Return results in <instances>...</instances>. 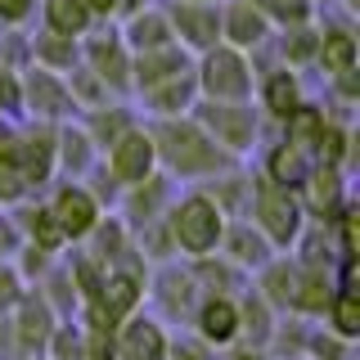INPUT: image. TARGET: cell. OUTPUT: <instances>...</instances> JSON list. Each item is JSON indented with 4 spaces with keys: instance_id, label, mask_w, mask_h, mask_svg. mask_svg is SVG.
Wrapping results in <instances>:
<instances>
[{
    "instance_id": "25",
    "label": "cell",
    "mask_w": 360,
    "mask_h": 360,
    "mask_svg": "<svg viewBox=\"0 0 360 360\" xmlns=\"http://www.w3.org/2000/svg\"><path fill=\"white\" fill-rule=\"evenodd\" d=\"M311 167H315L311 149H302V144H292V140H284V135H279V140L266 149L262 176H270L275 185H288V189H297V185H302V176H307Z\"/></svg>"
},
{
    "instance_id": "33",
    "label": "cell",
    "mask_w": 360,
    "mask_h": 360,
    "mask_svg": "<svg viewBox=\"0 0 360 360\" xmlns=\"http://www.w3.org/2000/svg\"><path fill=\"white\" fill-rule=\"evenodd\" d=\"M45 360H86V329L72 320H59L50 333V347H45Z\"/></svg>"
},
{
    "instance_id": "27",
    "label": "cell",
    "mask_w": 360,
    "mask_h": 360,
    "mask_svg": "<svg viewBox=\"0 0 360 360\" xmlns=\"http://www.w3.org/2000/svg\"><path fill=\"white\" fill-rule=\"evenodd\" d=\"M356 37L352 27H320V41H315V63L324 68V77H342L356 72Z\"/></svg>"
},
{
    "instance_id": "16",
    "label": "cell",
    "mask_w": 360,
    "mask_h": 360,
    "mask_svg": "<svg viewBox=\"0 0 360 360\" xmlns=\"http://www.w3.org/2000/svg\"><path fill=\"white\" fill-rule=\"evenodd\" d=\"M172 198H176V180L167 176V172H153V176L135 180V185H127L117 194V217H122L127 230H140V225L167 217Z\"/></svg>"
},
{
    "instance_id": "10",
    "label": "cell",
    "mask_w": 360,
    "mask_h": 360,
    "mask_svg": "<svg viewBox=\"0 0 360 360\" xmlns=\"http://www.w3.org/2000/svg\"><path fill=\"white\" fill-rule=\"evenodd\" d=\"M45 207H50V217H54V225H59V234H63L68 248L82 243L86 234L99 225V217H104L99 198L86 189V180H63V185L45 198Z\"/></svg>"
},
{
    "instance_id": "37",
    "label": "cell",
    "mask_w": 360,
    "mask_h": 360,
    "mask_svg": "<svg viewBox=\"0 0 360 360\" xmlns=\"http://www.w3.org/2000/svg\"><path fill=\"white\" fill-rule=\"evenodd\" d=\"M32 9H37V0H0V27L18 32L22 22L32 18Z\"/></svg>"
},
{
    "instance_id": "21",
    "label": "cell",
    "mask_w": 360,
    "mask_h": 360,
    "mask_svg": "<svg viewBox=\"0 0 360 360\" xmlns=\"http://www.w3.org/2000/svg\"><path fill=\"white\" fill-rule=\"evenodd\" d=\"M99 162V149L95 140L86 135L82 122H59L54 127V176H68V180H86V172Z\"/></svg>"
},
{
    "instance_id": "36",
    "label": "cell",
    "mask_w": 360,
    "mask_h": 360,
    "mask_svg": "<svg viewBox=\"0 0 360 360\" xmlns=\"http://www.w3.org/2000/svg\"><path fill=\"white\" fill-rule=\"evenodd\" d=\"M22 292H27V284H22V275L14 270V262H0V315L14 311Z\"/></svg>"
},
{
    "instance_id": "5",
    "label": "cell",
    "mask_w": 360,
    "mask_h": 360,
    "mask_svg": "<svg viewBox=\"0 0 360 360\" xmlns=\"http://www.w3.org/2000/svg\"><path fill=\"white\" fill-rule=\"evenodd\" d=\"M194 82H198V99H252L257 68L243 50L217 41L194 59Z\"/></svg>"
},
{
    "instance_id": "30",
    "label": "cell",
    "mask_w": 360,
    "mask_h": 360,
    "mask_svg": "<svg viewBox=\"0 0 360 360\" xmlns=\"http://www.w3.org/2000/svg\"><path fill=\"white\" fill-rule=\"evenodd\" d=\"M45 27L59 32V37H72L82 41L90 27H95V14L86 9V0H45Z\"/></svg>"
},
{
    "instance_id": "13",
    "label": "cell",
    "mask_w": 360,
    "mask_h": 360,
    "mask_svg": "<svg viewBox=\"0 0 360 360\" xmlns=\"http://www.w3.org/2000/svg\"><path fill=\"white\" fill-rule=\"evenodd\" d=\"M167 342H172L167 324L140 307L112 329V360H167Z\"/></svg>"
},
{
    "instance_id": "7",
    "label": "cell",
    "mask_w": 360,
    "mask_h": 360,
    "mask_svg": "<svg viewBox=\"0 0 360 360\" xmlns=\"http://www.w3.org/2000/svg\"><path fill=\"white\" fill-rule=\"evenodd\" d=\"M82 63L112 95H131V50L117 27H90L82 37Z\"/></svg>"
},
{
    "instance_id": "3",
    "label": "cell",
    "mask_w": 360,
    "mask_h": 360,
    "mask_svg": "<svg viewBox=\"0 0 360 360\" xmlns=\"http://www.w3.org/2000/svg\"><path fill=\"white\" fill-rule=\"evenodd\" d=\"M248 221L266 234L275 252H288V248L297 243L302 225H307V212H302V202H297V189L275 185L270 176L257 172L252 194H248Z\"/></svg>"
},
{
    "instance_id": "15",
    "label": "cell",
    "mask_w": 360,
    "mask_h": 360,
    "mask_svg": "<svg viewBox=\"0 0 360 360\" xmlns=\"http://www.w3.org/2000/svg\"><path fill=\"white\" fill-rule=\"evenodd\" d=\"M297 202H302V212H307V221L329 225L338 212L352 202V194H347V172L342 167H329V162H315L297 185Z\"/></svg>"
},
{
    "instance_id": "9",
    "label": "cell",
    "mask_w": 360,
    "mask_h": 360,
    "mask_svg": "<svg viewBox=\"0 0 360 360\" xmlns=\"http://www.w3.org/2000/svg\"><path fill=\"white\" fill-rule=\"evenodd\" d=\"M59 324L54 307L41 297L37 288H27L18 297V307L9 311V333H14V356L18 360H45V347H50V333Z\"/></svg>"
},
{
    "instance_id": "19",
    "label": "cell",
    "mask_w": 360,
    "mask_h": 360,
    "mask_svg": "<svg viewBox=\"0 0 360 360\" xmlns=\"http://www.w3.org/2000/svg\"><path fill=\"white\" fill-rule=\"evenodd\" d=\"M217 252L225 257V262H234L239 270H248V275H257V270L275 257V248H270V239L248 217H234V221H225V234H221Z\"/></svg>"
},
{
    "instance_id": "23",
    "label": "cell",
    "mask_w": 360,
    "mask_h": 360,
    "mask_svg": "<svg viewBox=\"0 0 360 360\" xmlns=\"http://www.w3.org/2000/svg\"><path fill=\"white\" fill-rule=\"evenodd\" d=\"M122 41H127V50L131 54H140V50H158V45H172V22H167V9H153V5H144V9H135V14L122 18Z\"/></svg>"
},
{
    "instance_id": "32",
    "label": "cell",
    "mask_w": 360,
    "mask_h": 360,
    "mask_svg": "<svg viewBox=\"0 0 360 360\" xmlns=\"http://www.w3.org/2000/svg\"><path fill=\"white\" fill-rule=\"evenodd\" d=\"M315 41H320V27L315 22H302V27H279V54H284V68H307L315 63Z\"/></svg>"
},
{
    "instance_id": "26",
    "label": "cell",
    "mask_w": 360,
    "mask_h": 360,
    "mask_svg": "<svg viewBox=\"0 0 360 360\" xmlns=\"http://www.w3.org/2000/svg\"><path fill=\"white\" fill-rule=\"evenodd\" d=\"M9 217L18 221V230H22V239H27V243L45 248V252H63V248H68V243H63V234H59V225H54V217H50V207H45V202H27V198H18Z\"/></svg>"
},
{
    "instance_id": "31",
    "label": "cell",
    "mask_w": 360,
    "mask_h": 360,
    "mask_svg": "<svg viewBox=\"0 0 360 360\" xmlns=\"http://www.w3.org/2000/svg\"><path fill=\"white\" fill-rule=\"evenodd\" d=\"M320 320H324V329H333L338 338H352V342H356V338H360V292L347 288V284H338Z\"/></svg>"
},
{
    "instance_id": "41",
    "label": "cell",
    "mask_w": 360,
    "mask_h": 360,
    "mask_svg": "<svg viewBox=\"0 0 360 360\" xmlns=\"http://www.w3.org/2000/svg\"><path fill=\"white\" fill-rule=\"evenodd\" d=\"M86 9H90V14H95V22H99V18H112V14H117V0H86Z\"/></svg>"
},
{
    "instance_id": "8",
    "label": "cell",
    "mask_w": 360,
    "mask_h": 360,
    "mask_svg": "<svg viewBox=\"0 0 360 360\" xmlns=\"http://www.w3.org/2000/svg\"><path fill=\"white\" fill-rule=\"evenodd\" d=\"M99 162H104V172L117 180L122 189L135 185V180H144V176H153V172H158V149H153L149 127H144V122L127 127L104 153H99Z\"/></svg>"
},
{
    "instance_id": "28",
    "label": "cell",
    "mask_w": 360,
    "mask_h": 360,
    "mask_svg": "<svg viewBox=\"0 0 360 360\" xmlns=\"http://www.w3.org/2000/svg\"><path fill=\"white\" fill-rule=\"evenodd\" d=\"M189 270H194V279L202 284V292H230V297H239V292L252 284V275H248V270H239L234 262H225L221 252L189 262Z\"/></svg>"
},
{
    "instance_id": "34",
    "label": "cell",
    "mask_w": 360,
    "mask_h": 360,
    "mask_svg": "<svg viewBox=\"0 0 360 360\" xmlns=\"http://www.w3.org/2000/svg\"><path fill=\"white\" fill-rule=\"evenodd\" d=\"M302 360H356V342L352 338H338L333 329H311Z\"/></svg>"
},
{
    "instance_id": "12",
    "label": "cell",
    "mask_w": 360,
    "mask_h": 360,
    "mask_svg": "<svg viewBox=\"0 0 360 360\" xmlns=\"http://www.w3.org/2000/svg\"><path fill=\"white\" fill-rule=\"evenodd\" d=\"M54 127L59 122H32V127L14 131V162L27 194H37L54 180Z\"/></svg>"
},
{
    "instance_id": "35",
    "label": "cell",
    "mask_w": 360,
    "mask_h": 360,
    "mask_svg": "<svg viewBox=\"0 0 360 360\" xmlns=\"http://www.w3.org/2000/svg\"><path fill=\"white\" fill-rule=\"evenodd\" d=\"M217 356H221V352H217V347H207L194 329L167 342V360H217Z\"/></svg>"
},
{
    "instance_id": "17",
    "label": "cell",
    "mask_w": 360,
    "mask_h": 360,
    "mask_svg": "<svg viewBox=\"0 0 360 360\" xmlns=\"http://www.w3.org/2000/svg\"><path fill=\"white\" fill-rule=\"evenodd\" d=\"M189 329L207 347H217V352L230 347V342H239V297H230V292H202Z\"/></svg>"
},
{
    "instance_id": "1",
    "label": "cell",
    "mask_w": 360,
    "mask_h": 360,
    "mask_svg": "<svg viewBox=\"0 0 360 360\" xmlns=\"http://www.w3.org/2000/svg\"><path fill=\"white\" fill-rule=\"evenodd\" d=\"M144 127H149L153 149H158V172H167L172 180L202 185V180L230 172V167L239 162V158L225 153L189 112H180V117H149Z\"/></svg>"
},
{
    "instance_id": "24",
    "label": "cell",
    "mask_w": 360,
    "mask_h": 360,
    "mask_svg": "<svg viewBox=\"0 0 360 360\" xmlns=\"http://www.w3.org/2000/svg\"><path fill=\"white\" fill-rule=\"evenodd\" d=\"M27 59L45 68V72H72L77 63H82V41H72V37H59V32H50V27H41L37 37L27 41Z\"/></svg>"
},
{
    "instance_id": "40",
    "label": "cell",
    "mask_w": 360,
    "mask_h": 360,
    "mask_svg": "<svg viewBox=\"0 0 360 360\" xmlns=\"http://www.w3.org/2000/svg\"><path fill=\"white\" fill-rule=\"evenodd\" d=\"M0 360H18L14 356V333H9V315H0Z\"/></svg>"
},
{
    "instance_id": "42",
    "label": "cell",
    "mask_w": 360,
    "mask_h": 360,
    "mask_svg": "<svg viewBox=\"0 0 360 360\" xmlns=\"http://www.w3.org/2000/svg\"><path fill=\"white\" fill-rule=\"evenodd\" d=\"M144 5H153V0H117V14L112 18H127V14H135V9H144Z\"/></svg>"
},
{
    "instance_id": "22",
    "label": "cell",
    "mask_w": 360,
    "mask_h": 360,
    "mask_svg": "<svg viewBox=\"0 0 360 360\" xmlns=\"http://www.w3.org/2000/svg\"><path fill=\"white\" fill-rule=\"evenodd\" d=\"M135 99H140V108L149 112V117H180V112H189V108H194V99H198L194 68L180 72V77H167V82H158L149 90H140Z\"/></svg>"
},
{
    "instance_id": "2",
    "label": "cell",
    "mask_w": 360,
    "mask_h": 360,
    "mask_svg": "<svg viewBox=\"0 0 360 360\" xmlns=\"http://www.w3.org/2000/svg\"><path fill=\"white\" fill-rule=\"evenodd\" d=\"M167 234H172V248L176 257H185V262H198V257H212L221 248V234H225V212L217 207V198L207 194L202 185L185 189V194L172 198V207H167Z\"/></svg>"
},
{
    "instance_id": "11",
    "label": "cell",
    "mask_w": 360,
    "mask_h": 360,
    "mask_svg": "<svg viewBox=\"0 0 360 360\" xmlns=\"http://www.w3.org/2000/svg\"><path fill=\"white\" fill-rule=\"evenodd\" d=\"M18 90H22V112H32V122H68L77 117V104L68 95V82L59 72L27 63L18 72Z\"/></svg>"
},
{
    "instance_id": "14",
    "label": "cell",
    "mask_w": 360,
    "mask_h": 360,
    "mask_svg": "<svg viewBox=\"0 0 360 360\" xmlns=\"http://www.w3.org/2000/svg\"><path fill=\"white\" fill-rule=\"evenodd\" d=\"M176 45H185L189 54H202L221 41V0H176L167 9Z\"/></svg>"
},
{
    "instance_id": "29",
    "label": "cell",
    "mask_w": 360,
    "mask_h": 360,
    "mask_svg": "<svg viewBox=\"0 0 360 360\" xmlns=\"http://www.w3.org/2000/svg\"><path fill=\"white\" fill-rule=\"evenodd\" d=\"M135 112L127 108V104H117V99H108V104H99V108H86V117H82V127H86V135L95 140V149L104 153L112 140H117L127 127H135Z\"/></svg>"
},
{
    "instance_id": "4",
    "label": "cell",
    "mask_w": 360,
    "mask_h": 360,
    "mask_svg": "<svg viewBox=\"0 0 360 360\" xmlns=\"http://www.w3.org/2000/svg\"><path fill=\"white\" fill-rule=\"evenodd\" d=\"M189 117L230 158H248L262 140V112L252 108V99H194Z\"/></svg>"
},
{
    "instance_id": "6",
    "label": "cell",
    "mask_w": 360,
    "mask_h": 360,
    "mask_svg": "<svg viewBox=\"0 0 360 360\" xmlns=\"http://www.w3.org/2000/svg\"><path fill=\"white\" fill-rule=\"evenodd\" d=\"M144 297L153 302V315L162 324H189V320H194V307L202 302V284L194 279L189 266L162 262L158 270H149V288H144Z\"/></svg>"
},
{
    "instance_id": "20",
    "label": "cell",
    "mask_w": 360,
    "mask_h": 360,
    "mask_svg": "<svg viewBox=\"0 0 360 360\" xmlns=\"http://www.w3.org/2000/svg\"><path fill=\"white\" fill-rule=\"evenodd\" d=\"M252 95H257V112H266L270 122H284L292 108H302L307 104V90H302V77L292 72V68H270L266 77H257V86H252Z\"/></svg>"
},
{
    "instance_id": "18",
    "label": "cell",
    "mask_w": 360,
    "mask_h": 360,
    "mask_svg": "<svg viewBox=\"0 0 360 360\" xmlns=\"http://www.w3.org/2000/svg\"><path fill=\"white\" fill-rule=\"evenodd\" d=\"M275 37V22H270L252 0H221V41L234 50H262Z\"/></svg>"
},
{
    "instance_id": "38",
    "label": "cell",
    "mask_w": 360,
    "mask_h": 360,
    "mask_svg": "<svg viewBox=\"0 0 360 360\" xmlns=\"http://www.w3.org/2000/svg\"><path fill=\"white\" fill-rule=\"evenodd\" d=\"M22 243H27V239H22L18 221H14V217H9V212H5V217H0V262H14Z\"/></svg>"
},
{
    "instance_id": "39",
    "label": "cell",
    "mask_w": 360,
    "mask_h": 360,
    "mask_svg": "<svg viewBox=\"0 0 360 360\" xmlns=\"http://www.w3.org/2000/svg\"><path fill=\"white\" fill-rule=\"evenodd\" d=\"M217 360H270V352H266V347H257V342H248V338H239V342L221 347Z\"/></svg>"
}]
</instances>
